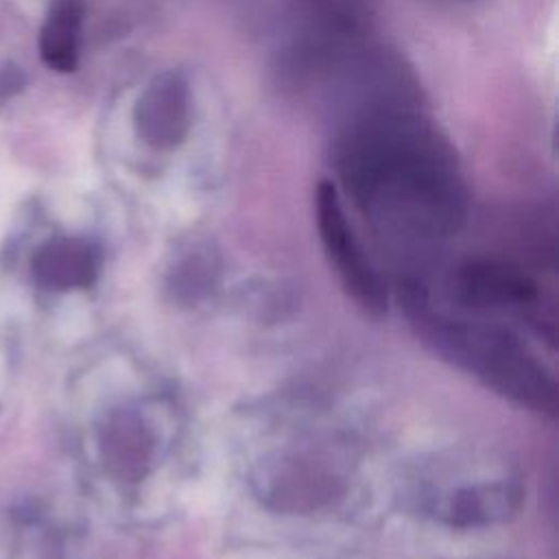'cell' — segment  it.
Returning a JSON list of instances; mask_svg holds the SVG:
<instances>
[{
  "label": "cell",
  "instance_id": "1",
  "mask_svg": "<svg viewBox=\"0 0 559 559\" xmlns=\"http://www.w3.org/2000/svg\"><path fill=\"white\" fill-rule=\"evenodd\" d=\"M336 164L356 207L391 245L421 251L463 223L454 155L404 92L373 94L352 114L336 138Z\"/></svg>",
  "mask_w": 559,
  "mask_h": 559
},
{
  "label": "cell",
  "instance_id": "2",
  "mask_svg": "<svg viewBox=\"0 0 559 559\" xmlns=\"http://www.w3.org/2000/svg\"><path fill=\"white\" fill-rule=\"evenodd\" d=\"M408 306L415 310L419 334L439 356L535 413H557L552 373L515 334L500 325L428 312L417 293H413Z\"/></svg>",
  "mask_w": 559,
  "mask_h": 559
},
{
  "label": "cell",
  "instance_id": "3",
  "mask_svg": "<svg viewBox=\"0 0 559 559\" xmlns=\"http://www.w3.org/2000/svg\"><path fill=\"white\" fill-rule=\"evenodd\" d=\"M314 205L319 236L330 262L336 269L341 284L354 297V301L362 306L367 312L382 314L389 301L386 284L365 255L360 242L356 240L334 183H319Z\"/></svg>",
  "mask_w": 559,
  "mask_h": 559
},
{
  "label": "cell",
  "instance_id": "4",
  "mask_svg": "<svg viewBox=\"0 0 559 559\" xmlns=\"http://www.w3.org/2000/svg\"><path fill=\"white\" fill-rule=\"evenodd\" d=\"M188 87L177 74L157 76L135 107V124L153 146H175L188 131Z\"/></svg>",
  "mask_w": 559,
  "mask_h": 559
},
{
  "label": "cell",
  "instance_id": "5",
  "mask_svg": "<svg viewBox=\"0 0 559 559\" xmlns=\"http://www.w3.org/2000/svg\"><path fill=\"white\" fill-rule=\"evenodd\" d=\"M456 293L476 308H511L533 304L535 284L520 271L496 262H469L459 271Z\"/></svg>",
  "mask_w": 559,
  "mask_h": 559
},
{
  "label": "cell",
  "instance_id": "6",
  "mask_svg": "<svg viewBox=\"0 0 559 559\" xmlns=\"http://www.w3.org/2000/svg\"><path fill=\"white\" fill-rule=\"evenodd\" d=\"M33 271L41 286L52 290H72L85 288L94 282L98 260L87 242L66 238L44 245L33 260Z\"/></svg>",
  "mask_w": 559,
  "mask_h": 559
},
{
  "label": "cell",
  "instance_id": "7",
  "mask_svg": "<svg viewBox=\"0 0 559 559\" xmlns=\"http://www.w3.org/2000/svg\"><path fill=\"white\" fill-rule=\"evenodd\" d=\"M81 4L79 0H59L41 31V57L52 70L70 72L79 59Z\"/></svg>",
  "mask_w": 559,
  "mask_h": 559
},
{
  "label": "cell",
  "instance_id": "8",
  "mask_svg": "<svg viewBox=\"0 0 559 559\" xmlns=\"http://www.w3.org/2000/svg\"><path fill=\"white\" fill-rule=\"evenodd\" d=\"M518 491L511 487H472L459 491L448 509V515L454 524H478L487 522L493 515L509 513L518 502Z\"/></svg>",
  "mask_w": 559,
  "mask_h": 559
},
{
  "label": "cell",
  "instance_id": "9",
  "mask_svg": "<svg viewBox=\"0 0 559 559\" xmlns=\"http://www.w3.org/2000/svg\"><path fill=\"white\" fill-rule=\"evenodd\" d=\"M321 17H325L334 28L349 31L358 26L360 2L358 0H310Z\"/></svg>",
  "mask_w": 559,
  "mask_h": 559
}]
</instances>
